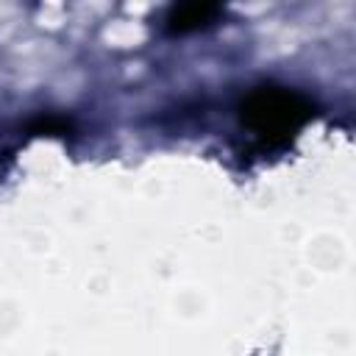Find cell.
Returning <instances> with one entry per match:
<instances>
[{
	"instance_id": "6da1fadb",
	"label": "cell",
	"mask_w": 356,
	"mask_h": 356,
	"mask_svg": "<svg viewBox=\"0 0 356 356\" xmlns=\"http://www.w3.org/2000/svg\"><path fill=\"white\" fill-rule=\"evenodd\" d=\"M314 117V103L286 86H256L239 103V120L267 145H286L309 120Z\"/></svg>"
},
{
	"instance_id": "7a4b0ae2",
	"label": "cell",
	"mask_w": 356,
	"mask_h": 356,
	"mask_svg": "<svg viewBox=\"0 0 356 356\" xmlns=\"http://www.w3.org/2000/svg\"><path fill=\"white\" fill-rule=\"evenodd\" d=\"M222 14V8L217 3H203V0H192V3H178L167 11V31L170 33H192L200 31L206 25H211L217 17Z\"/></svg>"
}]
</instances>
